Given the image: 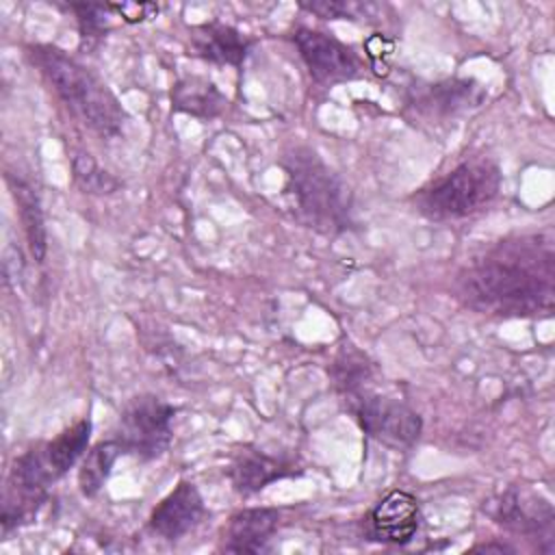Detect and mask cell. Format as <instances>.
<instances>
[{
	"label": "cell",
	"instance_id": "7c38bea8",
	"mask_svg": "<svg viewBox=\"0 0 555 555\" xmlns=\"http://www.w3.org/2000/svg\"><path fill=\"white\" fill-rule=\"evenodd\" d=\"M89 436H91V421L82 418L76 425L61 431L54 440L30 449L33 457L37 460L35 464L39 473L48 479V483L63 477L76 464V460L85 453L89 444Z\"/></svg>",
	"mask_w": 555,
	"mask_h": 555
},
{
	"label": "cell",
	"instance_id": "7402d4cb",
	"mask_svg": "<svg viewBox=\"0 0 555 555\" xmlns=\"http://www.w3.org/2000/svg\"><path fill=\"white\" fill-rule=\"evenodd\" d=\"M301 9L323 17V20H356L366 15V7L358 2L345 0H319V2H301Z\"/></svg>",
	"mask_w": 555,
	"mask_h": 555
},
{
	"label": "cell",
	"instance_id": "e0dca14e",
	"mask_svg": "<svg viewBox=\"0 0 555 555\" xmlns=\"http://www.w3.org/2000/svg\"><path fill=\"white\" fill-rule=\"evenodd\" d=\"M13 199L17 204L20 210V219L26 232V241L30 247V254L37 262H43L46 251H48V238H46V225H43V212H41V204H39V195L37 191L22 178L15 176H7Z\"/></svg>",
	"mask_w": 555,
	"mask_h": 555
},
{
	"label": "cell",
	"instance_id": "3957f363",
	"mask_svg": "<svg viewBox=\"0 0 555 555\" xmlns=\"http://www.w3.org/2000/svg\"><path fill=\"white\" fill-rule=\"evenodd\" d=\"M286 191L297 217L312 230L338 234L351 225V193L347 184L310 147L284 156Z\"/></svg>",
	"mask_w": 555,
	"mask_h": 555
},
{
	"label": "cell",
	"instance_id": "603a6c76",
	"mask_svg": "<svg viewBox=\"0 0 555 555\" xmlns=\"http://www.w3.org/2000/svg\"><path fill=\"white\" fill-rule=\"evenodd\" d=\"M108 7L117 17H121L128 24L145 22L158 13V4H154V2H117V4H108Z\"/></svg>",
	"mask_w": 555,
	"mask_h": 555
},
{
	"label": "cell",
	"instance_id": "2e32d148",
	"mask_svg": "<svg viewBox=\"0 0 555 555\" xmlns=\"http://www.w3.org/2000/svg\"><path fill=\"white\" fill-rule=\"evenodd\" d=\"M228 100L225 95L217 89L215 82L191 76L182 78L173 85L171 89V106L173 111L199 117V119H212L223 113Z\"/></svg>",
	"mask_w": 555,
	"mask_h": 555
},
{
	"label": "cell",
	"instance_id": "d6986e66",
	"mask_svg": "<svg viewBox=\"0 0 555 555\" xmlns=\"http://www.w3.org/2000/svg\"><path fill=\"white\" fill-rule=\"evenodd\" d=\"M72 169H74V180L85 193L106 195L117 191L119 186V182L106 169H102L91 154H76L72 158Z\"/></svg>",
	"mask_w": 555,
	"mask_h": 555
},
{
	"label": "cell",
	"instance_id": "4fadbf2b",
	"mask_svg": "<svg viewBox=\"0 0 555 555\" xmlns=\"http://www.w3.org/2000/svg\"><path fill=\"white\" fill-rule=\"evenodd\" d=\"M280 525V512L273 507H249L236 512L225 531L223 551L228 553H262L269 548L271 535Z\"/></svg>",
	"mask_w": 555,
	"mask_h": 555
},
{
	"label": "cell",
	"instance_id": "6da1fadb",
	"mask_svg": "<svg viewBox=\"0 0 555 555\" xmlns=\"http://www.w3.org/2000/svg\"><path fill=\"white\" fill-rule=\"evenodd\" d=\"M457 299L481 314L538 317L555 306V249L548 234L496 243L460 271Z\"/></svg>",
	"mask_w": 555,
	"mask_h": 555
},
{
	"label": "cell",
	"instance_id": "9a60e30c",
	"mask_svg": "<svg viewBox=\"0 0 555 555\" xmlns=\"http://www.w3.org/2000/svg\"><path fill=\"white\" fill-rule=\"evenodd\" d=\"M293 473V464L256 449H243L230 464V481L236 492L254 494Z\"/></svg>",
	"mask_w": 555,
	"mask_h": 555
},
{
	"label": "cell",
	"instance_id": "cb8c5ba5",
	"mask_svg": "<svg viewBox=\"0 0 555 555\" xmlns=\"http://www.w3.org/2000/svg\"><path fill=\"white\" fill-rule=\"evenodd\" d=\"M473 551H496V553H512L514 548H509V546H505V544H481V546H475Z\"/></svg>",
	"mask_w": 555,
	"mask_h": 555
},
{
	"label": "cell",
	"instance_id": "9c48e42d",
	"mask_svg": "<svg viewBox=\"0 0 555 555\" xmlns=\"http://www.w3.org/2000/svg\"><path fill=\"white\" fill-rule=\"evenodd\" d=\"M204 512L206 509L199 490L191 481H180L154 507L147 520V529L167 542H176L199 525Z\"/></svg>",
	"mask_w": 555,
	"mask_h": 555
},
{
	"label": "cell",
	"instance_id": "ac0fdd59",
	"mask_svg": "<svg viewBox=\"0 0 555 555\" xmlns=\"http://www.w3.org/2000/svg\"><path fill=\"white\" fill-rule=\"evenodd\" d=\"M124 453L121 444L117 438L113 440H102L98 442L82 460L80 468H78V486L80 492L85 496H95L100 492V488L104 486V481L111 475L113 464L117 462V457Z\"/></svg>",
	"mask_w": 555,
	"mask_h": 555
},
{
	"label": "cell",
	"instance_id": "8fae6325",
	"mask_svg": "<svg viewBox=\"0 0 555 555\" xmlns=\"http://www.w3.org/2000/svg\"><path fill=\"white\" fill-rule=\"evenodd\" d=\"M421 525V507L405 490L388 492L369 514L371 533L390 544H408Z\"/></svg>",
	"mask_w": 555,
	"mask_h": 555
},
{
	"label": "cell",
	"instance_id": "ba28073f",
	"mask_svg": "<svg viewBox=\"0 0 555 555\" xmlns=\"http://www.w3.org/2000/svg\"><path fill=\"white\" fill-rule=\"evenodd\" d=\"M494 518L499 525L544 542V553L553 551V507L540 494L509 488L496 503Z\"/></svg>",
	"mask_w": 555,
	"mask_h": 555
},
{
	"label": "cell",
	"instance_id": "277c9868",
	"mask_svg": "<svg viewBox=\"0 0 555 555\" xmlns=\"http://www.w3.org/2000/svg\"><path fill=\"white\" fill-rule=\"evenodd\" d=\"M501 189V171L488 158H473L416 195L421 215L434 221L462 219L486 208Z\"/></svg>",
	"mask_w": 555,
	"mask_h": 555
},
{
	"label": "cell",
	"instance_id": "44dd1931",
	"mask_svg": "<svg viewBox=\"0 0 555 555\" xmlns=\"http://www.w3.org/2000/svg\"><path fill=\"white\" fill-rule=\"evenodd\" d=\"M69 9L76 13L78 17V26H80V37L82 39H98L104 35L106 30V22H108V13L111 7L108 4H93V2H82V4H69Z\"/></svg>",
	"mask_w": 555,
	"mask_h": 555
},
{
	"label": "cell",
	"instance_id": "5bb4252c",
	"mask_svg": "<svg viewBox=\"0 0 555 555\" xmlns=\"http://www.w3.org/2000/svg\"><path fill=\"white\" fill-rule=\"evenodd\" d=\"M191 50L204 61L241 67L249 52V41L228 24L208 22L191 30Z\"/></svg>",
	"mask_w": 555,
	"mask_h": 555
},
{
	"label": "cell",
	"instance_id": "8992f818",
	"mask_svg": "<svg viewBox=\"0 0 555 555\" xmlns=\"http://www.w3.org/2000/svg\"><path fill=\"white\" fill-rule=\"evenodd\" d=\"M356 418L366 436L392 449H410L423 429V421L412 408L377 395L358 399Z\"/></svg>",
	"mask_w": 555,
	"mask_h": 555
},
{
	"label": "cell",
	"instance_id": "7a4b0ae2",
	"mask_svg": "<svg viewBox=\"0 0 555 555\" xmlns=\"http://www.w3.org/2000/svg\"><path fill=\"white\" fill-rule=\"evenodd\" d=\"M30 63L46 76L59 98L100 137H117L126 121L124 108L108 87L85 65L54 46H30Z\"/></svg>",
	"mask_w": 555,
	"mask_h": 555
},
{
	"label": "cell",
	"instance_id": "ffe728a7",
	"mask_svg": "<svg viewBox=\"0 0 555 555\" xmlns=\"http://www.w3.org/2000/svg\"><path fill=\"white\" fill-rule=\"evenodd\" d=\"M332 373H334L336 386L343 392L353 395V392L360 390V386L369 377V364H366V358L360 351H356L353 347H343L340 353L334 360Z\"/></svg>",
	"mask_w": 555,
	"mask_h": 555
},
{
	"label": "cell",
	"instance_id": "5b68a950",
	"mask_svg": "<svg viewBox=\"0 0 555 555\" xmlns=\"http://www.w3.org/2000/svg\"><path fill=\"white\" fill-rule=\"evenodd\" d=\"M176 408L154 395H139L128 401L119 416L117 440L124 453L139 460L163 455L171 442V421Z\"/></svg>",
	"mask_w": 555,
	"mask_h": 555
},
{
	"label": "cell",
	"instance_id": "30bf717a",
	"mask_svg": "<svg viewBox=\"0 0 555 555\" xmlns=\"http://www.w3.org/2000/svg\"><path fill=\"white\" fill-rule=\"evenodd\" d=\"M486 89L473 78H451L418 89L414 106L429 119H453L483 104Z\"/></svg>",
	"mask_w": 555,
	"mask_h": 555
},
{
	"label": "cell",
	"instance_id": "52a82bcc",
	"mask_svg": "<svg viewBox=\"0 0 555 555\" xmlns=\"http://www.w3.org/2000/svg\"><path fill=\"white\" fill-rule=\"evenodd\" d=\"M295 46L310 69L312 78L321 85H334L343 80H353L360 76L362 63L358 54L334 39L332 35L310 30V28H299L293 35Z\"/></svg>",
	"mask_w": 555,
	"mask_h": 555
}]
</instances>
